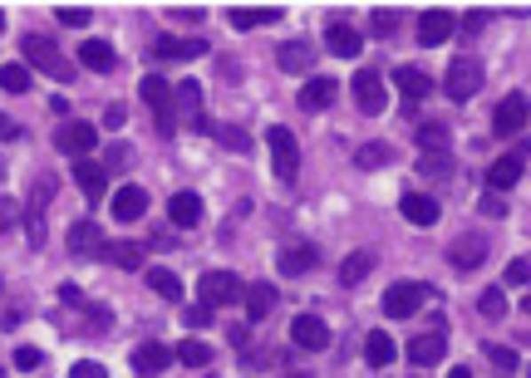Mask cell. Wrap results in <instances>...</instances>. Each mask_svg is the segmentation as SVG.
Returning <instances> with one entry per match:
<instances>
[{
    "instance_id": "obj_1",
    "label": "cell",
    "mask_w": 531,
    "mask_h": 378,
    "mask_svg": "<svg viewBox=\"0 0 531 378\" xmlns=\"http://www.w3.org/2000/svg\"><path fill=\"white\" fill-rule=\"evenodd\" d=\"M20 54H25V69H40V74H50V79H59V84H69V79H75V64L64 59L59 44L44 40V35H25Z\"/></svg>"
},
{
    "instance_id": "obj_2",
    "label": "cell",
    "mask_w": 531,
    "mask_h": 378,
    "mask_svg": "<svg viewBox=\"0 0 531 378\" xmlns=\"http://www.w3.org/2000/svg\"><path fill=\"white\" fill-rule=\"evenodd\" d=\"M139 94H143V104L158 114V128H162V138H172L178 133V114H172V89H168V79H158V74H148L139 84Z\"/></svg>"
},
{
    "instance_id": "obj_3",
    "label": "cell",
    "mask_w": 531,
    "mask_h": 378,
    "mask_svg": "<svg viewBox=\"0 0 531 378\" xmlns=\"http://www.w3.org/2000/svg\"><path fill=\"white\" fill-rule=\"evenodd\" d=\"M266 143H271V168H276L281 182H296V168H300V147H296V133L290 128H271L266 133Z\"/></svg>"
},
{
    "instance_id": "obj_4",
    "label": "cell",
    "mask_w": 531,
    "mask_h": 378,
    "mask_svg": "<svg viewBox=\"0 0 531 378\" xmlns=\"http://www.w3.org/2000/svg\"><path fill=\"white\" fill-rule=\"evenodd\" d=\"M350 89H354V104H360V114L379 118L384 108H389V89H384V74H379V69H360Z\"/></svg>"
},
{
    "instance_id": "obj_5",
    "label": "cell",
    "mask_w": 531,
    "mask_h": 378,
    "mask_svg": "<svg viewBox=\"0 0 531 378\" xmlns=\"http://www.w3.org/2000/svg\"><path fill=\"white\" fill-rule=\"evenodd\" d=\"M197 295H202L207 310H222V305H232V300H242V280H236L232 271H207L202 280H197Z\"/></svg>"
},
{
    "instance_id": "obj_6",
    "label": "cell",
    "mask_w": 531,
    "mask_h": 378,
    "mask_svg": "<svg viewBox=\"0 0 531 378\" xmlns=\"http://www.w3.org/2000/svg\"><path fill=\"white\" fill-rule=\"evenodd\" d=\"M428 285H414V280H399V285H389V295H384V315L389 319H408V315H418V305L428 300Z\"/></svg>"
},
{
    "instance_id": "obj_7",
    "label": "cell",
    "mask_w": 531,
    "mask_h": 378,
    "mask_svg": "<svg viewBox=\"0 0 531 378\" xmlns=\"http://www.w3.org/2000/svg\"><path fill=\"white\" fill-rule=\"evenodd\" d=\"M94 143H99V128L84 123V118H69V123L54 133V147H59V153H69L75 162L89 158V153H94Z\"/></svg>"
},
{
    "instance_id": "obj_8",
    "label": "cell",
    "mask_w": 531,
    "mask_h": 378,
    "mask_svg": "<svg viewBox=\"0 0 531 378\" xmlns=\"http://www.w3.org/2000/svg\"><path fill=\"white\" fill-rule=\"evenodd\" d=\"M54 201V177H35L30 187V207H25V226H30V246H44V207Z\"/></svg>"
},
{
    "instance_id": "obj_9",
    "label": "cell",
    "mask_w": 531,
    "mask_h": 378,
    "mask_svg": "<svg viewBox=\"0 0 531 378\" xmlns=\"http://www.w3.org/2000/svg\"><path fill=\"white\" fill-rule=\"evenodd\" d=\"M521 172H527V143H517L511 153H502V158L492 162V172H487V187L502 197L507 187H517V182H521Z\"/></svg>"
},
{
    "instance_id": "obj_10",
    "label": "cell",
    "mask_w": 531,
    "mask_h": 378,
    "mask_svg": "<svg viewBox=\"0 0 531 378\" xmlns=\"http://www.w3.org/2000/svg\"><path fill=\"white\" fill-rule=\"evenodd\" d=\"M527 118H531L527 94H507V98L497 104V114H492V133H497V138H511V133H521V128H527Z\"/></svg>"
},
{
    "instance_id": "obj_11",
    "label": "cell",
    "mask_w": 531,
    "mask_h": 378,
    "mask_svg": "<svg viewBox=\"0 0 531 378\" xmlns=\"http://www.w3.org/2000/svg\"><path fill=\"white\" fill-rule=\"evenodd\" d=\"M478 89H482V64L478 59H453V69H448V98L468 104Z\"/></svg>"
},
{
    "instance_id": "obj_12",
    "label": "cell",
    "mask_w": 531,
    "mask_h": 378,
    "mask_svg": "<svg viewBox=\"0 0 531 378\" xmlns=\"http://www.w3.org/2000/svg\"><path fill=\"white\" fill-rule=\"evenodd\" d=\"M448 261H453L457 275L478 271V265L487 261V236H457V241L448 246Z\"/></svg>"
},
{
    "instance_id": "obj_13",
    "label": "cell",
    "mask_w": 531,
    "mask_h": 378,
    "mask_svg": "<svg viewBox=\"0 0 531 378\" xmlns=\"http://www.w3.org/2000/svg\"><path fill=\"white\" fill-rule=\"evenodd\" d=\"M172 108H182V123H187V128H207V118H202V84H197V79H182V84L172 89Z\"/></svg>"
},
{
    "instance_id": "obj_14",
    "label": "cell",
    "mask_w": 531,
    "mask_h": 378,
    "mask_svg": "<svg viewBox=\"0 0 531 378\" xmlns=\"http://www.w3.org/2000/svg\"><path fill=\"white\" fill-rule=\"evenodd\" d=\"M290 344H296V349H325L329 344V325L320 315H296V325H290Z\"/></svg>"
},
{
    "instance_id": "obj_15",
    "label": "cell",
    "mask_w": 531,
    "mask_h": 378,
    "mask_svg": "<svg viewBox=\"0 0 531 378\" xmlns=\"http://www.w3.org/2000/svg\"><path fill=\"white\" fill-rule=\"evenodd\" d=\"M453 30H457V15H448V11H424L418 15V44H428V50L443 44Z\"/></svg>"
},
{
    "instance_id": "obj_16",
    "label": "cell",
    "mask_w": 531,
    "mask_h": 378,
    "mask_svg": "<svg viewBox=\"0 0 531 378\" xmlns=\"http://www.w3.org/2000/svg\"><path fill=\"white\" fill-rule=\"evenodd\" d=\"M104 232H99L94 221H75V226H69V251L79 256V261H89V256H104Z\"/></svg>"
},
{
    "instance_id": "obj_17",
    "label": "cell",
    "mask_w": 531,
    "mask_h": 378,
    "mask_svg": "<svg viewBox=\"0 0 531 378\" xmlns=\"http://www.w3.org/2000/svg\"><path fill=\"white\" fill-rule=\"evenodd\" d=\"M443 354H448V339L443 335H414V339H408V358H414V368L443 364Z\"/></svg>"
},
{
    "instance_id": "obj_18",
    "label": "cell",
    "mask_w": 531,
    "mask_h": 378,
    "mask_svg": "<svg viewBox=\"0 0 531 378\" xmlns=\"http://www.w3.org/2000/svg\"><path fill=\"white\" fill-rule=\"evenodd\" d=\"M242 300H246V319H251V325H261V319L276 310V285L256 280V285H246V290H242Z\"/></svg>"
},
{
    "instance_id": "obj_19",
    "label": "cell",
    "mask_w": 531,
    "mask_h": 378,
    "mask_svg": "<svg viewBox=\"0 0 531 378\" xmlns=\"http://www.w3.org/2000/svg\"><path fill=\"white\" fill-rule=\"evenodd\" d=\"M75 182H79V192H84L89 201H99L108 192V168H99L94 158H79L75 162Z\"/></svg>"
},
{
    "instance_id": "obj_20",
    "label": "cell",
    "mask_w": 531,
    "mask_h": 378,
    "mask_svg": "<svg viewBox=\"0 0 531 378\" xmlns=\"http://www.w3.org/2000/svg\"><path fill=\"white\" fill-rule=\"evenodd\" d=\"M325 44H329V54H340V59H354V54L364 50L360 30H354V25H345V20H335L325 30Z\"/></svg>"
},
{
    "instance_id": "obj_21",
    "label": "cell",
    "mask_w": 531,
    "mask_h": 378,
    "mask_svg": "<svg viewBox=\"0 0 531 378\" xmlns=\"http://www.w3.org/2000/svg\"><path fill=\"white\" fill-rule=\"evenodd\" d=\"M168 217H172V226H182V232L197 226V221H202V197H197V192H178V197L168 201Z\"/></svg>"
},
{
    "instance_id": "obj_22",
    "label": "cell",
    "mask_w": 531,
    "mask_h": 378,
    "mask_svg": "<svg viewBox=\"0 0 531 378\" xmlns=\"http://www.w3.org/2000/svg\"><path fill=\"white\" fill-rule=\"evenodd\" d=\"M143 211H148V192L143 187H118L114 192V217L118 221H143Z\"/></svg>"
},
{
    "instance_id": "obj_23",
    "label": "cell",
    "mask_w": 531,
    "mask_h": 378,
    "mask_svg": "<svg viewBox=\"0 0 531 378\" xmlns=\"http://www.w3.org/2000/svg\"><path fill=\"white\" fill-rule=\"evenodd\" d=\"M226 20H232L236 30H256V25L281 20V11H276V5H232V11H226Z\"/></svg>"
},
{
    "instance_id": "obj_24",
    "label": "cell",
    "mask_w": 531,
    "mask_h": 378,
    "mask_svg": "<svg viewBox=\"0 0 531 378\" xmlns=\"http://www.w3.org/2000/svg\"><path fill=\"white\" fill-rule=\"evenodd\" d=\"M168 364H172V354H168V344H158V339L133 349V368H139V374H162Z\"/></svg>"
},
{
    "instance_id": "obj_25",
    "label": "cell",
    "mask_w": 531,
    "mask_h": 378,
    "mask_svg": "<svg viewBox=\"0 0 531 378\" xmlns=\"http://www.w3.org/2000/svg\"><path fill=\"white\" fill-rule=\"evenodd\" d=\"M399 211H404L408 226H433V221H438V201L433 197H418V192H408V197L399 201Z\"/></svg>"
},
{
    "instance_id": "obj_26",
    "label": "cell",
    "mask_w": 531,
    "mask_h": 378,
    "mask_svg": "<svg viewBox=\"0 0 531 378\" xmlns=\"http://www.w3.org/2000/svg\"><path fill=\"white\" fill-rule=\"evenodd\" d=\"M335 98H340V84H335V79H310V84L300 89V104H305L310 114H320V108H329V104H335Z\"/></svg>"
},
{
    "instance_id": "obj_27",
    "label": "cell",
    "mask_w": 531,
    "mask_h": 378,
    "mask_svg": "<svg viewBox=\"0 0 531 378\" xmlns=\"http://www.w3.org/2000/svg\"><path fill=\"white\" fill-rule=\"evenodd\" d=\"M276 265H281V275H305L310 265H315V246H281V256H276Z\"/></svg>"
},
{
    "instance_id": "obj_28",
    "label": "cell",
    "mask_w": 531,
    "mask_h": 378,
    "mask_svg": "<svg viewBox=\"0 0 531 378\" xmlns=\"http://www.w3.org/2000/svg\"><path fill=\"white\" fill-rule=\"evenodd\" d=\"M393 84L404 89V98H428L433 94V79H428L424 69H408V64L404 69H393Z\"/></svg>"
},
{
    "instance_id": "obj_29",
    "label": "cell",
    "mask_w": 531,
    "mask_h": 378,
    "mask_svg": "<svg viewBox=\"0 0 531 378\" xmlns=\"http://www.w3.org/2000/svg\"><path fill=\"white\" fill-rule=\"evenodd\" d=\"M197 54H207V40H172V35L158 40V59H197Z\"/></svg>"
},
{
    "instance_id": "obj_30",
    "label": "cell",
    "mask_w": 531,
    "mask_h": 378,
    "mask_svg": "<svg viewBox=\"0 0 531 378\" xmlns=\"http://www.w3.org/2000/svg\"><path fill=\"white\" fill-rule=\"evenodd\" d=\"M276 64H281L286 74H305V69H310V44H305V40L281 44V50H276Z\"/></svg>"
},
{
    "instance_id": "obj_31",
    "label": "cell",
    "mask_w": 531,
    "mask_h": 378,
    "mask_svg": "<svg viewBox=\"0 0 531 378\" xmlns=\"http://www.w3.org/2000/svg\"><path fill=\"white\" fill-rule=\"evenodd\" d=\"M104 256L118 265V271H143V246H133V241H108Z\"/></svg>"
},
{
    "instance_id": "obj_32",
    "label": "cell",
    "mask_w": 531,
    "mask_h": 378,
    "mask_svg": "<svg viewBox=\"0 0 531 378\" xmlns=\"http://www.w3.org/2000/svg\"><path fill=\"white\" fill-rule=\"evenodd\" d=\"M79 59H84V69H94V74L114 69V50H108L104 40H84V44H79Z\"/></svg>"
},
{
    "instance_id": "obj_33",
    "label": "cell",
    "mask_w": 531,
    "mask_h": 378,
    "mask_svg": "<svg viewBox=\"0 0 531 378\" xmlns=\"http://www.w3.org/2000/svg\"><path fill=\"white\" fill-rule=\"evenodd\" d=\"M369 271H374V251H354V256H345V265H340V285H360Z\"/></svg>"
},
{
    "instance_id": "obj_34",
    "label": "cell",
    "mask_w": 531,
    "mask_h": 378,
    "mask_svg": "<svg viewBox=\"0 0 531 378\" xmlns=\"http://www.w3.org/2000/svg\"><path fill=\"white\" fill-rule=\"evenodd\" d=\"M393 354H399V349H393V339H389V335H379V329H374V335L364 339V358H369L374 368L393 364Z\"/></svg>"
},
{
    "instance_id": "obj_35",
    "label": "cell",
    "mask_w": 531,
    "mask_h": 378,
    "mask_svg": "<svg viewBox=\"0 0 531 378\" xmlns=\"http://www.w3.org/2000/svg\"><path fill=\"white\" fill-rule=\"evenodd\" d=\"M148 285L162 295V300H182V280L168 271V265H148Z\"/></svg>"
},
{
    "instance_id": "obj_36",
    "label": "cell",
    "mask_w": 531,
    "mask_h": 378,
    "mask_svg": "<svg viewBox=\"0 0 531 378\" xmlns=\"http://www.w3.org/2000/svg\"><path fill=\"white\" fill-rule=\"evenodd\" d=\"M418 172L424 177H453L457 162H453V153H418Z\"/></svg>"
},
{
    "instance_id": "obj_37",
    "label": "cell",
    "mask_w": 531,
    "mask_h": 378,
    "mask_svg": "<svg viewBox=\"0 0 531 378\" xmlns=\"http://www.w3.org/2000/svg\"><path fill=\"white\" fill-rule=\"evenodd\" d=\"M172 358H182L187 368H207V364H212V349H207L202 339H182V344H178V354H172Z\"/></svg>"
},
{
    "instance_id": "obj_38",
    "label": "cell",
    "mask_w": 531,
    "mask_h": 378,
    "mask_svg": "<svg viewBox=\"0 0 531 378\" xmlns=\"http://www.w3.org/2000/svg\"><path fill=\"white\" fill-rule=\"evenodd\" d=\"M0 89H5V94H25V89H30V69H25V64H5V69H0Z\"/></svg>"
},
{
    "instance_id": "obj_39",
    "label": "cell",
    "mask_w": 531,
    "mask_h": 378,
    "mask_svg": "<svg viewBox=\"0 0 531 378\" xmlns=\"http://www.w3.org/2000/svg\"><path fill=\"white\" fill-rule=\"evenodd\" d=\"M418 143H424V153H448V128L443 123H424L418 128Z\"/></svg>"
},
{
    "instance_id": "obj_40",
    "label": "cell",
    "mask_w": 531,
    "mask_h": 378,
    "mask_svg": "<svg viewBox=\"0 0 531 378\" xmlns=\"http://www.w3.org/2000/svg\"><path fill=\"white\" fill-rule=\"evenodd\" d=\"M389 158H393V153H389L384 143H364L360 153H354V162H360V168H384Z\"/></svg>"
},
{
    "instance_id": "obj_41",
    "label": "cell",
    "mask_w": 531,
    "mask_h": 378,
    "mask_svg": "<svg viewBox=\"0 0 531 378\" xmlns=\"http://www.w3.org/2000/svg\"><path fill=\"white\" fill-rule=\"evenodd\" d=\"M482 354H487L492 364L502 368V374H517V349H507V344H482Z\"/></svg>"
},
{
    "instance_id": "obj_42",
    "label": "cell",
    "mask_w": 531,
    "mask_h": 378,
    "mask_svg": "<svg viewBox=\"0 0 531 378\" xmlns=\"http://www.w3.org/2000/svg\"><path fill=\"white\" fill-rule=\"evenodd\" d=\"M54 20H59V25H69V30H84V25L94 20V15H89L84 5H59V11H54Z\"/></svg>"
},
{
    "instance_id": "obj_43",
    "label": "cell",
    "mask_w": 531,
    "mask_h": 378,
    "mask_svg": "<svg viewBox=\"0 0 531 378\" xmlns=\"http://www.w3.org/2000/svg\"><path fill=\"white\" fill-rule=\"evenodd\" d=\"M478 310H482L487 319H502V315H507V295H502V290H482Z\"/></svg>"
},
{
    "instance_id": "obj_44",
    "label": "cell",
    "mask_w": 531,
    "mask_h": 378,
    "mask_svg": "<svg viewBox=\"0 0 531 378\" xmlns=\"http://www.w3.org/2000/svg\"><path fill=\"white\" fill-rule=\"evenodd\" d=\"M182 325H187V329L212 325V310H207V305H187V310H182Z\"/></svg>"
},
{
    "instance_id": "obj_45",
    "label": "cell",
    "mask_w": 531,
    "mask_h": 378,
    "mask_svg": "<svg viewBox=\"0 0 531 378\" xmlns=\"http://www.w3.org/2000/svg\"><path fill=\"white\" fill-rule=\"evenodd\" d=\"M217 138H222V143L232 147V153H246V147H251V138H246L242 128H217Z\"/></svg>"
},
{
    "instance_id": "obj_46",
    "label": "cell",
    "mask_w": 531,
    "mask_h": 378,
    "mask_svg": "<svg viewBox=\"0 0 531 378\" xmlns=\"http://www.w3.org/2000/svg\"><path fill=\"white\" fill-rule=\"evenodd\" d=\"M69 378H108V368L94 364V358H79V364L69 368Z\"/></svg>"
},
{
    "instance_id": "obj_47",
    "label": "cell",
    "mask_w": 531,
    "mask_h": 378,
    "mask_svg": "<svg viewBox=\"0 0 531 378\" xmlns=\"http://www.w3.org/2000/svg\"><path fill=\"white\" fill-rule=\"evenodd\" d=\"M44 364V354H40V349H30V344H20V349H15V368H40Z\"/></svg>"
},
{
    "instance_id": "obj_48",
    "label": "cell",
    "mask_w": 531,
    "mask_h": 378,
    "mask_svg": "<svg viewBox=\"0 0 531 378\" xmlns=\"http://www.w3.org/2000/svg\"><path fill=\"white\" fill-rule=\"evenodd\" d=\"M487 20H492V11H468V15H463V30L482 35V30H487Z\"/></svg>"
},
{
    "instance_id": "obj_49",
    "label": "cell",
    "mask_w": 531,
    "mask_h": 378,
    "mask_svg": "<svg viewBox=\"0 0 531 378\" xmlns=\"http://www.w3.org/2000/svg\"><path fill=\"white\" fill-rule=\"evenodd\" d=\"M15 221H20V207H15L11 197H0V232H11Z\"/></svg>"
},
{
    "instance_id": "obj_50",
    "label": "cell",
    "mask_w": 531,
    "mask_h": 378,
    "mask_svg": "<svg viewBox=\"0 0 531 378\" xmlns=\"http://www.w3.org/2000/svg\"><path fill=\"white\" fill-rule=\"evenodd\" d=\"M393 20H399V15H393V11H374L369 30H374V35H393Z\"/></svg>"
},
{
    "instance_id": "obj_51",
    "label": "cell",
    "mask_w": 531,
    "mask_h": 378,
    "mask_svg": "<svg viewBox=\"0 0 531 378\" xmlns=\"http://www.w3.org/2000/svg\"><path fill=\"white\" fill-rule=\"evenodd\" d=\"M527 280H531V265L527 261H511L507 265V285H527Z\"/></svg>"
},
{
    "instance_id": "obj_52",
    "label": "cell",
    "mask_w": 531,
    "mask_h": 378,
    "mask_svg": "<svg viewBox=\"0 0 531 378\" xmlns=\"http://www.w3.org/2000/svg\"><path fill=\"white\" fill-rule=\"evenodd\" d=\"M482 217H507V201H502L497 192H487V197H482Z\"/></svg>"
},
{
    "instance_id": "obj_53",
    "label": "cell",
    "mask_w": 531,
    "mask_h": 378,
    "mask_svg": "<svg viewBox=\"0 0 531 378\" xmlns=\"http://www.w3.org/2000/svg\"><path fill=\"white\" fill-rule=\"evenodd\" d=\"M15 138H20V123L11 114H0V143H15Z\"/></svg>"
},
{
    "instance_id": "obj_54",
    "label": "cell",
    "mask_w": 531,
    "mask_h": 378,
    "mask_svg": "<svg viewBox=\"0 0 531 378\" xmlns=\"http://www.w3.org/2000/svg\"><path fill=\"white\" fill-rule=\"evenodd\" d=\"M59 300H64V305H79V310H84V290H79V285H59Z\"/></svg>"
},
{
    "instance_id": "obj_55",
    "label": "cell",
    "mask_w": 531,
    "mask_h": 378,
    "mask_svg": "<svg viewBox=\"0 0 531 378\" xmlns=\"http://www.w3.org/2000/svg\"><path fill=\"white\" fill-rule=\"evenodd\" d=\"M226 335H232V344H236V349H242L246 339H251V329H246V325H232V329H226Z\"/></svg>"
},
{
    "instance_id": "obj_56",
    "label": "cell",
    "mask_w": 531,
    "mask_h": 378,
    "mask_svg": "<svg viewBox=\"0 0 531 378\" xmlns=\"http://www.w3.org/2000/svg\"><path fill=\"white\" fill-rule=\"evenodd\" d=\"M448 378H472V374H468V368H457V374H448Z\"/></svg>"
},
{
    "instance_id": "obj_57",
    "label": "cell",
    "mask_w": 531,
    "mask_h": 378,
    "mask_svg": "<svg viewBox=\"0 0 531 378\" xmlns=\"http://www.w3.org/2000/svg\"><path fill=\"white\" fill-rule=\"evenodd\" d=\"M286 378H310V374H286Z\"/></svg>"
},
{
    "instance_id": "obj_58",
    "label": "cell",
    "mask_w": 531,
    "mask_h": 378,
    "mask_svg": "<svg viewBox=\"0 0 531 378\" xmlns=\"http://www.w3.org/2000/svg\"><path fill=\"white\" fill-rule=\"evenodd\" d=\"M0 30H5V15H0Z\"/></svg>"
},
{
    "instance_id": "obj_59",
    "label": "cell",
    "mask_w": 531,
    "mask_h": 378,
    "mask_svg": "<svg viewBox=\"0 0 531 378\" xmlns=\"http://www.w3.org/2000/svg\"><path fill=\"white\" fill-rule=\"evenodd\" d=\"M414 378H424V374H414Z\"/></svg>"
},
{
    "instance_id": "obj_60",
    "label": "cell",
    "mask_w": 531,
    "mask_h": 378,
    "mask_svg": "<svg viewBox=\"0 0 531 378\" xmlns=\"http://www.w3.org/2000/svg\"><path fill=\"white\" fill-rule=\"evenodd\" d=\"M527 378H531V368H527Z\"/></svg>"
},
{
    "instance_id": "obj_61",
    "label": "cell",
    "mask_w": 531,
    "mask_h": 378,
    "mask_svg": "<svg viewBox=\"0 0 531 378\" xmlns=\"http://www.w3.org/2000/svg\"><path fill=\"white\" fill-rule=\"evenodd\" d=\"M0 378H5V374H0Z\"/></svg>"
}]
</instances>
